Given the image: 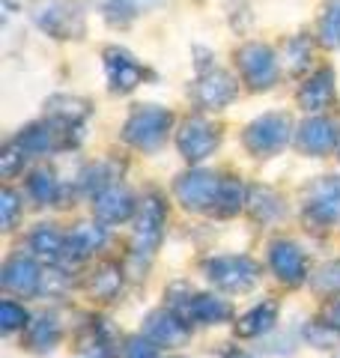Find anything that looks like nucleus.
<instances>
[{
	"mask_svg": "<svg viewBox=\"0 0 340 358\" xmlns=\"http://www.w3.org/2000/svg\"><path fill=\"white\" fill-rule=\"evenodd\" d=\"M30 18L42 33L54 39H81L84 36V13L75 0H33Z\"/></svg>",
	"mask_w": 340,
	"mask_h": 358,
	"instance_id": "nucleus-1",
	"label": "nucleus"
},
{
	"mask_svg": "<svg viewBox=\"0 0 340 358\" xmlns=\"http://www.w3.org/2000/svg\"><path fill=\"white\" fill-rule=\"evenodd\" d=\"M236 63H239V72L254 90H266L275 84L278 78V63L275 54H271L269 45L263 42H248L236 51Z\"/></svg>",
	"mask_w": 340,
	"mask_h": 358,
	"instance_id": "nucleus-2",
	"label": "nucleus"
},
{
	"mask_svg": "<svg viewBox=\"0 0 340 358\" xmlns=\"http://www.w3.org/2000/svg\"><path fill=\"white\" fill-rule=\"evenodd\" d=\"M170 129V114L162 108H141L126 122V141L141 150H155Z\"/></svg>",
	"mask_w": 340,
	"mask_h": 358,
	"instance_id": "nucleus-3",
	"label": "nucleus"
},
{
	"mask_svg": "<svg viewBox=\"0 0 340 358\" xmlns=\"http://www.w3.org/2000/svg\"><path fill=\"white\" fill-rule=\"evenodd\" d=\"M287 141H290V117L287 114H266V117H260L257 122H251L248 131H245V143L257 155L275 152Z\"/></svg>",
	"mask_w": 340,
	"mask_h": 358,
	"instance_id": "nucleus-4",
	"label": "nucleus"
},
{
	"mask_svg": "<svg viewBox=\"0 0 340 358\" xmlns=\"http://www.w3.org/2000/svg\"><path fill=\"white\" fill-rule=\"evenodd\" d=\"M176 143H179V150H183V155L188 162H200L215 150L218 131H215L203 117H191V120L183 122V129H179Z\"/></svg>",
	"mask_w": 340,
	"mask_h": 358,
	"instance_id": "nucleus-5",
	"label": "nucleus"
},
{
	"mask_svg": "<svg viewBox=\"0 0 340 358\" xmlns=\"http://www.w3.org/2000/svg\"><path fill=\"white\" fill-rule=\"evenodd\" d=\"M105 69L113 93H129L143 81V66L134 63V57L122 48H105Z\"/></svg>",
	"mask_w": 340,
	"mask_h": 358,
	"instance_id": "nucleus-6",
	"label": "nucleus"
},
{
	"mask_svg": "<svg viewBox=\"0 0 340 358\" xmlns=\"http://www.w3.org/2000/svg\"><path fill=\"white\" fill-rule=\"evenodd\" d=\"M233 96H236L233 78L221 69H212L197 81V102L203 108H224L233 102Z\"/></svg>",
	"mask_w": 340,
	"mask_h": 358,
	"instance_id": "nucleus-7",
	"label": "nucleus"
},
{
	"mask_svg": "<svg viewBox=\"0 0 340 358\" xmlns=\"http://www.w3.org/2000/svg\"><path fill=\"white\" fill-rule=\"evenodd\" d=\"M332 99H334V72L332 69H320L299 93V102L304 110H323L332 105Z\"/></svg>",
	"mask_w": 340,
	"mask_h": 358,
	"instance_id": "nucleus-8",
	"label": "nucleus"
},
{
	"mask_svg": "<svg viewBox=\"0 0 340 358\" xmlns=\"http://www.w3.org/2000/svg\"><path fill=\"white\" fill-rule=\"evenodd\" d=\"M176 192L188 206H206L218 197L221 185L215 182V176H209V173H194V176H185Z\"/></svg>",
	"mask_w": 340,
	"mask_h": 358,
	"instance_id": "nucleus-9",
	"label": "nucleus"
},
{
	"mask_svg": "<svg viewBox=\"0 0 340 358\" xmlns=\"http://www.w3.org/2000/svg\"><path fill=\"white\" fill-rule=\"evenodd\" d=\"M162 221H164V212L158 206V200H146L143 203V218H141V227H138V248L141 254H153V248L158 245V236H162Z\"/></svg>",
	"mask_w": 340,
	"mask_h": 358,
	"instance_id": "nucleus-10",
	"label": "nucleus"
},
{
	"mask_svg": "<svg viewBox=\"0 0 340 358\" xmlns=\"http://www.w3.org/2000/svg\"><path fill=\"white\" fill-rule=\"evenodd\" d=\"M334 141H337V134H334V126L328 120H308L302 126V134H299V143L304 150H311V152H325V150H332L334 147Z\"/></svg>",
	"mask_w": 340,
	"mask_h": 358,
	"instance_id": "nucleus-11",
	"label": "nucleus"
},
{
	"mask_svg": "<svg viewBox=\"0 0 340 358\" xmlns=\"http://www.w3.org/2000/svg\"><path fill=\"white\" fill-rule=\"evenodd\" d=\"M271 263H275L278 275L283 278V281H299L302 272H304V260L302 254L292 248V245H275V251H271Z\"/></svg>",
	"mask_w": 340,
	"mask_h": 358,
	"instance_id": "nucleus-12",
	"label": "nucleus"
},
{
	"mask_svg": "<svg viewBox=\"0 0 340 358\" xmlns=\"http://www.w3.org/2000/svg\"><path fill=\"white\" fill-rule=\"evenodd\" d=\"M48 114L54 120H63L66 126H72V122L78 120H84L90 114V108L87 102H81V99H69V96H54L51 102H48Z\"/></svg>",
	"mask_w": 340,
	"mask_h": 358,
	"instance_id": "nucleus-13",
	"label": "nucleus"
},
{
	"mask_svg": "<svg viewBox=\"0 0 340 358\" xmlns=\"http://www.w3.org/2000/svg\"><path fill=\"white\" fill-rule=\"evenodd\" d=\"M283 60H287V69L292 75L304 72L311 66V39L308 36H292L283 45Z\"/></svg>",
	"mask_w": 340,
	"mask_h": 358,
	"instance_id": "nucleus-14",
	"label": "nucleus"
},
{
	"mask_svg": "<svg viewBox=\"0 0 340 358\" xmlns=\"http://www.w3.org/2000/svg\"><path fill=\"white\" fill-rule=\"evenodd\" d=\"M96 209H99V215H105V218H111V221H117V218H126L129 215V194L126 192H120L117 185L113 188H108V192H101L99 194V200H96Z\"/></svg>",
	"mask_w": 340,
	"mask_h": 358,
	"instance_id": "nucleus-15",
	"label": "nucleus"
},
{
	"mask_svg": "<svg viewBox=\"0 0 340 358\" xmlns=\"http://www.w3.org/2000/svg\"><path fill=\"white\" fill-rule=\"evenodd\" d=\"M3 284L9 289H15V293H30V289L36 287V268H33L30 260H15L13 266L6 268Z\"/></svg>",
	"mask_w": 340,
	"mask_h": 358,
	"instance_id": "nucleus-16",
	"label": "nucleus"
},
{
	"mask_svg": "<svg viewBox=\"0 0 340 358\" xmlns=\"http://www.w3.org/2000/svg\"><path fill=\"white\" fill-rule=\"evenodd\" d=\"M320 42L325 48H337L340 45V0H332L320 18Z\"/></svg>",
	"mask_w": 340,
	"mask_h": 358,
	"instance_id": "nucleus-17",
	"label": "nucleus"
},
{
	"mask_svg": "<svg viewBox=\"0 0 340 358\" xmlns=\"http://www.w3.org/2000/svg\"><path fill=\"white\" fill-rule=\"evenodd\" d=\"M328 206V218L340 215V179H325L313 188V209Z\"/></svg>",
	"mask_w": 340,
	"mask_h": 358,
	"instance_id": "nucleus-18",
	"label": "nucleus"
},
{
	"mask_svg": "<svg viewBox=\"0 0 340 358\" xmlns=\"http://www.w3.org/2000/svg\"><path fill=\"white\" fill-rule=\"evenodd\" d=\"M271 320H275V305L257 308L251 317H245V320H242L239 331H242V334H257L260 329H269V322H271Z\"/></svg>",
	"mask_w": 340,
	"mask_h": 358,
	"instance_id": "nucleus-19",
	"label": "nucleus"
},
{
	"mask_svg": "<svg viewBox=\"0 0 340 358\" xmlns=\"http://www.w3.org/2000/svg\"><path fill=\"white\" fill-rule=\"evenodd\" d=\"M33 248H39V254H48V257H57V251H60V239H57V233L42 227L36 236H33Z\"/></svg>",
	"mask_w": 340,
	"mask_h": 358,
	"instance_id": "nucleus-20",
	"label": "nucleus"
},
{
	"mask_svg": "<svg viewBox=\"0 0 340 358\" xmlns=\"http://www.w3.org/2000/svg\"><path fill=\"white\" fill-rule=\"evenodd\" d=\"M30 188H33V194H36L39 200H51V197H54V173L39 171L36 176H33Z\"/></svg>",
	"mask_w": 340,
	"mask_h": 358,
	"instance_id": "nucleus-21",
	"label": "nucleus"
},
{
	"mask_svg": "<svg viewBox=\"0 0 340 358\" xmlns=\"http://www.w3.org/2000/svg\"><path fill=\"white\" fill-rule=\"evenodd\" d=\"M0 159H3V176H13L15 167L24 162V143H9L6 152L0 155Z\"/></svg>",
	"mask_w": 340,
	"mask_h": 358,
	"instance_id": "nucleus-22",
	"label": "nucleus"
},
{
	"mask_svg": "<svg viewBox=\"0 0 340 358\" xmlns=\"http://www.w3.org/2000/svg\"><path fill=\"white\" fill-rule=\"evenodd\" d=\"M99 242H101V233H96L93 227H81V230L75 233V251H78V254L93 251Z\"/></svg>",
	"mask_w": 340,
	"mask_h": 358,
	"instance_id": "nucleus-23",
	"label": "nucleus"
},
{
	"mask_svg": "<svg viewBox=\"0 0 340 358\" xmlns=\"http://www.w3.org/2000/svg\"><path fill=\"white\" fill-rule=\"evenodd\" d=\"M24 320H27V313L21 310V308H15L13 301H6V305H3V326H6V329H15V326H21Z\"/></svg>",
	"mask_w": 340,
	"mask_h": 358,
	"instance_id": "nucleus-24",
	"label": "nucleus"
},
{
	"mask_svg": "<svg viewBox=\"0 0 340 358\" xmlns=\"http://www.w3.org/2000/svg\"><path fill=\"white\" fill-rule=\"evenodd\" d=\"M122 3H126V6H132L134 13H138V9H150V6H158V3H162V0H122Z\"/></svg>",
	"mask_w": 340,
	"mask_h": 358,
	"instance_id": "nucleus-25",
	"label": "nucleus"
},
{
	"mask_svg": "<svg viewBox=\"0 0 340 358\" xmlns=\"http://www.w3.org/2000/svg\"><path fill=\"white\" fill-rule=\"evenodd\" d=\"M3 203H6V224H9V221H13V215H15V197L6 192L3 194Z\"/></svg>",
	"mask_w": 340,
	"mask_h": 358,
	"instance_id": "nucleus-26",
	"label": "nucleus"
},
{
	"mask_svg": "<svg viewBox=\"0 0 340 358\" xmlns=\"http://www.w3.org/2000/svg\"><path fill=\"white\" fill-rule=\"evenodd\" d=\"M332 320H337L334 326H340V305H334V310H332Z\"/></svg>",
	"mask_w": 340,
	"mask_h": 358,
	"instance_id": "nucleus-27",
	"label": "nucleus"
}]
</instances>
